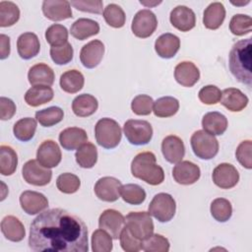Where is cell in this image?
Listing matches in <instances>:
<instances>
[{
    "instance_id": "4fadbf2b",
    "label": "cell",
    "mask_w": 252,
    "mask_h": 252,
    "mask_svg": "<svg viewBox=\"0 0 252 252\" xmlns=\"http://www.w3.org/2000/svg\"><path fill=\"white\" fill-rule=\"evenodd\" d=\"M61 158V150L55 141L45 140L39 145L36 152V159L44 167H56L60 163Z\"/></svg>"
},
{
    "instance_id": "f35d334b",
    "label": "cell",
    "mask_w": 252,
    "mask_h": 252,
    "mask_svg": "<svg viewBox=\"0 0 252 252\" xmlns=\"http://www.w3.org/2000/svg\"><path fill=\"white\" fill-rule=\"evenodd\" d=\"M63 117L64 112L58 106H50L35 112V119L43 127H51L62 121Z\"/></svg>"
},
{
    "instance_id": "f1b7e54d",
    "label": "cell",
    "mask_w": 252,
    "mask_h": 252,
    "mask_svg": "<svg viewBox=\"0 0 252 252\" xmlns=\"http://www.w3.org/2000/svg\"><path fill=\"white\" fill-rule=\"evenodd\" d=\"M225 18V8L220 2L211 3L204 11L203 24L209 30L219 29Z\"/></svg>"
},
{
    "instance_id": "680465c9",
    "label": "cell",
    "mask_w": 252,
    "mask_h": 252,
    "mask_svg": "<svg viewBox=\"0 0 252 252\" xmlns=\"http://www.w3.org/2000/svg\"><path fill=\"white\" fill-rule=\"evenodd\" d=\"M250 1H246V2H243V3H236V2H231V4L233 5H236V6H239V5H245V4H248Z\"/></svg>"
},
{
    "instance_id": "cb8c5ba5",
    "label": "cell",
    "mask_w": 252,
    "mask_h": 252,
    "mask_svg": "<svg viewBox=\"0 0 252 252\" xmlns=\"http://www.w3.org/2000/svg\"><path fill=\"white\" fill-rule=\"evenodd\" d=\"M220 103L229 111L239 112L248 104V97L239 89L228 88L221 92Z\"/></svg>"
},
{
    "instance_id": "f6af8a7d",
    "label": "cell",
    "mask_w": 252,
    "mask_h": 252,
    "mask_svg": "<svg viewBox=\"0 0 252 252\" xmlns=\"http://www.w3.org/2000/svg\"><path fill=\"white\" fill-rule=\"evenodd\" d=\"M229 30L234 35H244L252 30V19L248 15L236 14L232 16L229 22Z\"/></svg>"
},
{
    "instance_id": "bcb514c9",
    "label": "cell",
    "mask_w": 252,
    "mask_h": 252,
    "mask_svg": "<svg viewBox=\"0 0 252 252\" xmlns=\"http://www.w3.org/2000/svg\"><path fill=\"white\" fill-rule=\"evenodd\" d=\"M92 250L94 252H110L112 250V237L108 232L99 228L93 232Z\"/></svg>"
},
{
    "instance_id": "5bb4252c",
    "label": "cell",
    "mask_w": 252,
    "mask_h": 252,
    "mask_svg": "<svg viewBox=\"0 0 252 252\" xmlns=\"http://www.w3.org/2000/svg\"><path fill=\"white\" fill-rule=\"evenodd\" d=\"M212 178L214 183L220 189H230L238 183L239 173L232 164L222 162L215 167Z\"/></svg>"
},
{
    "instance_id": "9f6ffc18",
    "label": "cell",
    "mask_w": 252,
    "mask_h": 252,
    "mask_svg": "<svg viewBox=\"0 0 252 252\" xmlns=\"http://www.w3.org/2000/svg\"><path fill=\"white\" fill-rule=\"evenodd\" d=\"M0 42H1V49H0V59H5L10 55V37L4 33L0 34Z\"/></svg>"
},
{
    "instance_id": "6f0895ef",
    "label": "cell",
    "mask_w": 252,
    "mask_h": 252,
    "mask_svg": "<svg viewBox=\"0 0 252 252\" xmlns=\"http://www.w3.org/2000/svg\"><path fill=\"white\" fill-rule=\"evenodd\" d=\"M141 4L143 5H146V6H154V5H158L161 3V1H158V2H145V1H140Z\"/></svg>"
},
{
    "instance_id": "d6a6232c",
    "label": "cell",
    "mask_w": 252,
    "mask_h": 252,
    "mask_svg": "<svg viewBox=\"0 0 252 252\" xmlns=\"http://www.w3.org/2000/svg\"><path fill=\"white\" fill-rule=\"evenodd\" d=\"M60 87L68 94H76L81 91L85 84V78L83 74L76 70H68L60 76Z\"/></svg>"
},
{
    "instance_id": "f907efd6",
    "label": "cell",
    "mask_w": 252,
    "mask_h": 252,
    "mask_svg": "<svg viewBox=\"0 0 252 252\" xmlns=\"http://www.w3.org/2000/svg\"><path fill=\"white\" fill-rule=\"evenodd\" d=\"M120 245L122 249L126 252H138L142 250V240H139L131 234L126 225L123 227L121 234L119 236Z\"/></svg>"
},
{
    "instance_id": "ee69618b",
    "label": "cell",
    "mask_w": 252,
    "mask_h": 252,
    "mask_svg": "<svg viewBox=\"0 0 252 252\" xmlns=\"http://www.w3.org/2000/svg\"><path fill=\"white\" fill-rule=\"evenodd\" d=\"M80 186V178L70 172L61 173L56 179L57 189L64 194H73L79 190Z\"/></svg>"
},
{
    "instance_id": "c3c4849f",
    "label": "cell",
    "mask_w": 252,
    "mask_h": 252,
    "mask_svg": "<svg viewBox=\"0 0 252 252\" xmlns=\"http://www.w3.org/2000/svg\"><path fill=\"white\" fill-rule=\"evenodd\" d=\"M74 50L71 43L66 42L61 46H51L50 57L57 65L68 64L73 59Z\"/></svg>"
},
{
    "instance_id": "83f0119b",
    "label": "cell",
    "mask_w": 252,
    "mask_h": 252,
    "mask_svg": "<svg viewBox=\"0 0 252 252\" xmlns=\"http://www.w3.org/2000/svg\"><path fill=\"white\" fill-rule=\"evenodd\" d=\"M227 125V118L218 111L208 112L202 119V127L204 131L213 136L222 135L225 132Z\"/></svg>"
},
{
    "instance_id": "60d3db41",
    "label": "cell",
    "mask_w": 252,
    "mask_h": 252,
    "mask_svg": "<svg viewBox=\"0 0 252 252\" xmlns=\"http://www.w3.org/2000/svg\"><path fill=\"white\" fill-rule=\"evenodd\" d=\"M210 211L212 217L216 220L220 222H225L231 218L232 206L227 199L217 198L212 202Z\"/></svg>"
},
{
    "instance_id": "52a82bcc",
    "label": "cell",
    "mask_w": 252,
    "mask_h": 252,
    "mask_svg": "<svg viewBox=\"0 0 252 252\" xmlns=\"http://www.w3.org/2000/svg\"><path fill=\"white\" fill-rule=\"evenodd\" d=\"M123 131L128 142L135 146L146 145L153 137L152 125L146 120L129 119L124 123Z\"/></svg>"
},
{
    "instance_id": "44dd1931",
    "label": "cell",
    "mask_w": 252,
    "mask_h": 252,
    "mask_svg": "<svg viewBox=\"0 0 252 252\" xmlns=\"http://www.w3.org/2000/svg\"><path fill=\"white\" fill-rule=\"evenodd\" d=\"M174 78L183 87H193L200 79L198 67L191 61H182L174 68Z\"/></svg>"
},
{
    "instance_id": "e575fe53",
    "label": "cell",
    "mask_w": 252,
    "mask_h": 252,
    "mask_svg": "<svg viewBox=\"0 0 252 252\" xmlns=\"http://www.w3.org/2000/svg\"><path fill=\"white\" fill-rule=\"evenodd\" d=\"M18 164V157L16 152L10 146L2 145L0 147V173L4 176L12 175Z\"/></svg>"
},
{
    "instance_id": "7a4b0ae2",
    "label": "cell",
    "mask_w": 252,
    "mask_h": 252,
    "mask_svg": "<svg viewBox=\"0 0 252 252\" xmlns=\"http://www.w3.org/2000/svg\"><path fill=\"white\" fill-rule=\"evenodd\" d=\"M252 41L251 38L236 41L228 55V66L233 77L240 83L250 87L252 82L251 58Z\"/></svg>"
},
{
    "instance_id": "8992f818",
    "label": "cell",
    "mask_w": 252,
    "mask_h": 252,
    "mask_svg": "<svg viewBox=\"0 0 252 252\" xmlns=\"http://www.w3.org/2000/svg\"><path fill=\"white\" fill-rule=\"evenodd\" d=\"M126 227L139 240H145L154 233V222L150 213L130 212L125 218Z\"/></svg>"
},
{
    "instance_id": "d4e9b609",
    "label": "cell",
    "mask_w": 252,
    "mask_h": 252,
    "mask_svg": "<svg viewBox=\"0 0 252 252\" xmlns=\"http://www.w3.org/2000/svg\"><path fill=\"white\" fill-rule=\"evenodd\" d=\"M17 50L20 57L25 60L36 56L40 50V43L37 35L31 32L22 33L17 40Z\"/></svg>"
},
{
    "instance_id": "3957f363",
    "label": "cell",
    "mask_w": 252,
    "mask_h": 252,
    "mask_svg": "<svg viewBox=\"0 0 252 252\" xmlns=\"http://www.w3.org/2000/svg\"><path fill=\"white\" fill-rule=\"evenodd\" d=\"M131 172L150 185H159L164 180V171L157 163V158L152 152H142L135 156L131 162Z\"/></svg>"
},
{
    "instance_id": "603a6c76",
    "label": "cell",
    "mask_w": 252,
    "mask_h": 252,
    "mask_svg": "<svg viewBox=\"0 0 252 252\" xmlns=\"http://www.w3.org/2000/svg\"><path fill=\"white\" fill-rule=\"evenodd\" d=\"M180 47V39L177 35L166 32L159 35L155 42V50L158 55L164 59L175 56Z\"/></svg>"
},
{
    "instance_id": "d590c367",
    "label": "cell",
    "mask_w": 252,
    "mask_h": 252,
    "mask_svg": "<svg viewBox=\"0 0 252 252\" xmlns=\"http://www.w3.org/2000/svg\"><path fill=\"white\" fill-rule=\"evenodd\" d=\"M75 158L81 167L92 168L97 161V150L93 143L87 142L77 150Z\"/></svg>"
},
{
    "instance_id": "e0dca14e",
    "label": "cell",
    "mask_w": 252,
    "mask_h": 252,
    "mask_svg": "<svg viewBox=\"0 0 252 252\" xmlns=\"http://www.w3.org/2000/svg\"><path fill=\"white\" fill-rule=\"evenodd\" d=\"M42 13L50 21L58 22L72 18L71 4L66 0H44Z\"/></svg>"
},
{
    "instance_id": "6da1fadb",
    "label": "cell",
    "mask_w": 252,
    "mask_h": 252,
    "mask_svg": "<svg viewBox=\"0 0 252 252\" xmlns=\"http://www.w3.org/2000/svg\"><path fill=\"white\" fill-rule=\"evenodd\" d=\"M29 246L35 252H88V227L78 216L50 209L32 221Z\"/></svg>"
},
{
    "instance_id": "74e56055",
    "label": "cell",
    "mask_w": 252,
    "mask_h": 252,
    "mask_svg": "<svg viewBox=\"0 0 252 252\" xmlns=\"http://www.w3.org/2000/svg\"><path fill=\"white\" fill-rule=\"evenodd\" d=\"M20 19V9L12 1L0 2V27L6 28L16 24Z\"/></svg>"
},
{
    "instance_id": "836d02e7",
    "label": "cell",
    "mask_w": 252,
    "mask_h": 252,
    "mask_svg": "<svg viewBox=\"0 0 252 252\" xmlns=\"http://www.w3.org/2000/svg\"><path fill=\"white\" fill-rule=\"evenodd\" d=\"M179 109V101L173 96H162L154 101L153 111L156 116L166 118L173 116Z\"/></svg>"
},
{
    "instance_id": "484cf974",
    "label": "cell",
    "mask_w": 252,
    "mask_h": 252,
    "mask_svg": "<svg viewBox=\"0 0 252 252\" xmlns=\"http://www.w3.org/2000/svg\"><path fill=\"white\" fill-rule=\"evenodd\" d=\"M28 79L32 86H51L54 83L55 75L50 66L45 63H37L30 68Z\"/></svg>"
},
{
    "instance_id": "7bdbcfd3",
    "label": "cell",
    "mask_w": 252,
    "mask_h": 252,
    "mask_svg": "<svg viewBox=\"0 0 252 252\" xmlns=\"http://www.w3.org/2000/svg\"><path fill=\"white\" fill-rule=\"evenodd\" d=\"M45 39L51 46H61L68 42V31L63 25L53 24L45 31Z\"/></svg>"
},
{
    "instance_id": "b9f144b4",
    "label": "cell",
    "mask_w": 252,
    "mask_h": 252,
    "mask_svg": "<svg viewBox=\"0 0 252 252\" xmlns=\"http://www.w3.org/2000/svg\"><path fill=\"white\" fill-rule=\"evenodd\" d=\"M103 18L108 26L115 29L122 28L125 25L126 21V16L123 9L115 3L108 4L104 8Z\"/></svg>"
},
{
    "instance_id": "2e32d148",
    "label": "cell",
    "mask_w": 252,
    "mask_h": 252,
    "mask_svg": "<svg viewBox=\"0 0 252 252\" xmlns=\"http://www.w3.org/2000/svg\"><path fill=\"white\" fill-rule=\"evenodd\" d=\"M103 54L104 44L98 39H94L82 47L80 51V60L84 67L93 69L100 63Z\"/></svg>"
},
{
    "instance_id": "681fc988",
    "label": "cell",
    "mask_w": 252,
    "mask_h": 252,
    "mask_svg": "<svg viewBox=\"0 0 252 252\" xmlns=\"http://www.w3.org/2000/svg\"><path fill=\"white\" fill-rule=\"evenodd\" d=\"M154 99L148 94H138L131 102V109L137 115H149L153 111Z\"/></svg>"
},
{
    "instance_id": "1f68e13d",
    "label": "cell",
    "mask_w": 252,
    "mask_h": 252,
    "mask_svg": "<svg viewBox=\"0 0 252 252\" xmlns=\"http://www.w3.org/2000/svg\"><path fill=\"white\" fill-rule=\"evenodd\" d=\"M54 95L50 86H32L25 94V101L28 105L36 107L52 100Z\"/></svg>"
},
{
    "instance_id": "ab89813d",
    "label": "cell",
    "mask_w": 252,
    "mask_h": 252,
    "mask_svg": "<svg viewBox=\"0 0 252 252\" xmlns=\"http://www.w3.org/2000/svg\"><path fill=\"white\" fill-rule=\"evenodd\" d=\"M120 195L124 202L130 205H141L146 199V191L138 184H125L121 186Z\"/></svg>"
},
{
    "instance_id": "f546056e",
    "label": "cell",
    "mask_w": 252,
    "mask_h": 252,
    "mask_svg": "<svg viewBox=\"0 0 252 252\" xmlns=\"http://www.w3.org/2000/svg\"><path fill=\"white\" fill-rule=\"evenodd\" d=\"M99 32V25L96 21L88 19V18H80L75 21L70 29V33L72 36L79 40H84L90 36L95 35Z\"/></svg>"
},
{
    "instance_id": "7402d4cb",
    "label": "cell",
    "mask_w": 252,
    "mask_h": 252,
    "mask_svg": "<svg viewBox=\"0 0 252 252\" xmlns=\"http://www.w3.org/2000/svg\"><path fill=\"white\" fill-rule=\"evenodd\" d=\"M59 142L63 149L73 151L79 149L82 145L88 142V135L82 128L69 127L60 132Z\"/></svg>"
},
{
    "instance_id": "4316f807",
    "label": "cell",
    "mask_w": 252,
    "mask_h": 252,
    "mask_svg": "<svg viewBox=\"0 0 252 252\" xmlns=\"http://www.w3.org/2000/svg\"><path fill=\"white\" fill-rule=\"evenodd\" d=\"M1 231L6 239L20 242L26 236V229L21 220L14 216H6L1 220Z\"/></svg>"
},
{
    "instance_id": "5b68a950",
    "label": "cell",
    "mask_w": 252,
    "mask_h": 252,
    "mask_svg": "<svg viewBox=\"0 0 252 252\" xmlns=\"http://www.w3.org/2000/svg\"><path fill=\"white\" fill-rule=\"evenodd\" d=\"M190 144L195 156L201 159H211L219 153V142L215 136L204 130L194 132Z\"/></svg>"
},
{
    "instance_id": "9a60e30c",
    "label": "cell",
    "mask_w": 252,
    "mask_h": 252,
    "mask_svg": "<svg viewBox=\"0 0 252 252\" xmlns=\"http://www.w3.org/2000/svg\"><path fill=\"white\" fill-rule=\"evenodd\" d=\"M200 175V167L189 160H181L177 162L172 169V176L174 180L181 185L194 184L199 180Z\"/></svg>"
},
{
    "instance_id": "7c38bea8",
    "label": "cell",
    "mask_w": 252,
    "mask_h": 252,
    "mask_svg": "<svg viewBox=\"0 0 252 252\" xmlns=\"http://www.w3.org/2000/svg\"><path fill=\"white\" fill-rule=\"evenodd\" d=\"M121 182L111 176H104L99 178L94 184V193L96 197L104 202H115L120 196Z\"/></svg>"
},
{
    "instance_id": "7dc6e473",
    "label": "cell",
    "mask_w": 252,
    "mask_h": 252,
    "mask_svg": "<svg viewBox=\"0 0 252 252\" xmlns=\"http://www.w3.org/2000/svg\"><path fill=\"white\" fill-rule=\"evenodd\" d=\"M170 244L166 237L161 234H152L142 242V250L146 252H167Z\"/></svg>"
},
{
    "instance_id": "ac0fdd59",
    "label": "cell",
    "mask_w": 252,
    "mask_h": 252,
    "mask_svg": "<svg viewBox=\"0 0 252 252\" xmlns=\"http://www.w3.org/2000/svg\"><path fill=\"white\" fill-rule=\"evenodd\" d=\"M20 204L25 213L32 216L44 211L48 207V200L39 192L27 190L21 194Z\"/></svg>"
},
{
    "instance_id": "816d5d0a",
    "label": "cell",
    "mask_w": 252,
    "mask_h": 252,
    "mask_svg": "<svg viewBox=\"0 0 252 252\" xmlns=\"http://www.w3.org/2000/svg\"><path fill=\"white\" fill-rule=\"evenodd\" d=\"M198 96L203 103L212 105L220 102L221 97V91L214 85H208L199 91Z\"/></svg>"
},
{
    "instance_id": "f5cc1de1",
    "label": "cell",
    "mask_w": 252,
    "mask_h": 252,
    "mask_svg": "<svg viewBox=\"0 0 252 252\" xmlns=\"http://www.w3.org/2000/svg\"><path fill=\"white\" fill-rule=\"evenodd\" d=\"M251 149H252V142L250 140H245L238 145L235 152V157L238 162L247 169H251L252 167Z\"/></svg>"
},
{
    "instance_id": "db71d44e",
    "label": "cell",
    "mask_w": 252,
    "mask_h": 252,
    "mask_svg": "<svg viewBox=\"0 0 252 252\" xmlns=\"http://www.w3.org/2000/svg\"><path fill=\"white\" fill-rule=\"evenodd\" d=\"M70 4L79 11L101 14L103 3L101 0H77L71 1Z\"/></svg>"
},
{
    "instance_id": "8d00e7d4",
    "label": "cell",
    "mask_w": 252,
    "mask_h": 252,
    "mask_svg": "<svg viewBox=\"0 0 252 252\" xmlns=\"http://www.w3.org/2000/svg\"><path fill=\"white\" fill-rule=\"evenodd\" d=\"M36 130V120L32 117H25L18 120L13 127L14 136L22 142H28L34 136Z\"/></svg>"
},
{
    "instance_id": "30bf717a",
    "label": "cell",
    "mask_w": 252,
    "mask_h": 252,
    "mask_svg": "<svg viewBox=\"0 0 252 252\" xmlns=\"http://www.w3.org/2000/svg\"><path fill=\"white\" fill-rule=\"evenodd\" d=\"M158 27V19L154 12L149 9L138 11L132 21V32L140 38L151 36Z\"/></svg>"
},
{
    "instance_id": "ffe728a7",
    "label": "cell",
    "mask_w": 252,
    "mask_h": 252,
    "mask_svg": "<svg viewBox=\"0 0 252 252\" xmlns=\"http://www.w3.org/2000/svg\"><path fill=\"white\" fill-rule=\"evenodd\" d=\"M161 153L168 162L177 163L184 158V143L178 136L168 135L161 142Z\"/></svg>"
},
{
    "instance_id": "11a10c76",
    "label": "cell",
    "mask_w": 252,
    "mask_h": 252,
    "mask_svg": "<svg viewBox=\"0 0 252 252\" xmlns=\"http://www.w3.org/2000/svg\"><path fill=\"white\" fill-rule=\"evenodd\" d=\"M16 113L15 102L8 97H0V118L1 120H9Z\"/></svg>"
},
{
    "instance_id": "ba28073f",
    "label": "cell",
    "mask_w": 252,
    "mask_h": 252,
    "mask_svg": "<svg viewBox=\"0 0 252 252\" xmlns=\"http://www.w3.org/2000/svg\"><path fill=\"white\" fill-rule=\"evenodd\" d=\"M176 203L167 193H158L154 196L149 205V213L159 222L169 221L175 215Z\"/></svg>"
},
{
    "instance_id": "4dcf8cb0",
    "label": "cell",
    "mask_w": 252,
    "mask_h": 252,
    "mask_svg": "<svg viewBox=\"0 0 252 252\" xmlns=\"http://www.w3.org/2000/svg\"><path fill=\"white\" fill-rule=\"evenodd\" d=\"M98 107L97 99L90 94H82L76 96L72 102V110L79 117L93 115Z\"/></svg>"
},
{
    "instance_id": "8fae6325",
    "label": "cell",
    "mask_w": 252,
    "mask_h": 252,
    "mask_svg": "<svg viewBox=\"0 0 252 252\" xmlns=\"http://www.w3.org/2000/svg\"><path fill=\"white\" fill-rule=\"evenodd\" d=\"M125 225L123 215L113 209H107L101 213L98 219L99 228L105 230L113 239H118Z\"/></svg>"
},
{
    "instance_id": "d6986e66",
    "label": "cell",
    "mask_w": 252,
    "mask_h": 252,
    "mask_svg": "<svg viewBox=\"0 0 252 252\" xmlns=\"http://www.w3.org/2000/svg\"><path fill=\"white\" fill-rule=\"evenodd\" d=\"M171 25L180 32H189L196 25V16L192 9L184 5H178L170 12Z\"/></svg>"
},
{
    "instance_id": "277c9868",
    "label": "cell",
    "mask_w": 252,
    "mask_h": 252,
    "mask_svg": "<svg viewBox=\"0 0 252 252\" xmlns=\"http://www.w3.org/2000/svg\"><path fill=\"white\" fill-rule=\"evenodd\" d=\"M94 135L97 144L104 149H113L118 146L122 138L119 124L108 117L99 119L94 126Z\"/></svg>"
},
{
    "instance_id": "9c48e42d",
    "label": "cell",
    "mask_w": 252,
    "mask_h": 252,
    "mask_svg": "<svg viewBox=\"0 0 252 252\" xmlns=\"http://www.w3.org/2000/svg\"><path fill=\"white\" fill-rule=\"evenodd\" d=\"M24 180L34 186H45L52 178V171L50 168L41 165L37 159L28 160L22 168Z\"/></svg>"
}]
</instances>
